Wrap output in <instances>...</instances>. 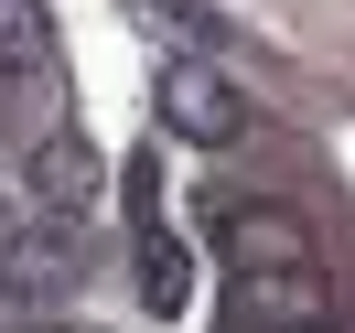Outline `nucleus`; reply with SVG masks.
Segmentation results:
<instances>
[{
  "instance_id": "obj_1",
  "label": "nucleus",
  "mask_w": 355,
  "mask_h": 333,
  "mask_svg": "<svg viewBox=\"0 0 355 333\" xmlns=\"http://www.w3.org/2000/svg\"><path fill=\"white\" fill-rule=\"evenodd\" d=\"M162 129L194 140V151H226V140L248 129V97L226 87L205 54H162Z\"/></svg>"
},
{
  "instance_id": "obj_2",
  "label": "nucleus",
  "mask_w": 355,
  "mask_h": 333,
  "mask_svg": "<svg viewBox=\"0 0 355 333\" xmlns=\"http://www.w3.org/2000/svg\"><path fill=\"white\" fill-rule=\"evenodd\" d=\"M216 247H226V269H302L312 258V226L291 215V204H216Z\"/></svg>"
},
{
  "instance_id": "obj_3",
  "label": "nucleus",
  "mask_w": 355,
  "mask_h": 333,
  "mask_svg": "<svg viewBox=\"0 0 355 333\" xmlns=\"http://www.w3.org/2000/svg\"><path fill=\"white\" fill-rule=\"evenodd\" d=\"M248 333H302V323H334V290H323V258L302 269H248Z\"/></svg>"
},
{
  "instance_id": "obj_4",
  "label": "nucleus",
  "mask_w": 355,
  "mask_h": 333,
  "mask_svg": "<svg viewBox=\"0 0 355 333\" xmlns=\"http://www.w3.org/2000/svg\"><path fill=\"white\" fill-rule=\"evenodd\" d=\"M0 75L22 97H54V22H44V0H0Z\"/></svg>"
},
{
  "instance_id": "obj_5",
  "label": "nucleus",
  "mask_w": 355,
  "mask_h": 333,
  "mask_svg": "<svg viewBox=\"0 0 355 333\" xmlns=\"http://www.w3.org/2000/svg\"><path fill=\"white\" fill-rule=\"evenodd\" d=\"M130 269H140V301H151V312H183V301H194V258H183V237H173L162 215H140Z\"/></svg>"
},
{
  "instance_id": "obj_6",
  "label": "nucleus",
  "mask_w": 355,
  "mask_h": 333,
  "mask_svg": "<svg viewBox=\"0 0 355 333\" xmlns=\"http://www.w3.org/2000/svg\"><path fill=\"white\" fill-rule=\"evenodd\" d=\"M33 183H44L54 215H87L97 204V151L87 140H44V151H33Z\"/></svg>"
},
{
  "instance_id": "obj_7",
  "label": "nucleus",
  "mask_w": 355,
  "mask_h": 333,
  "mask_svg": "<svg viewBox=\"0 0 355 333\" xmlns=\"http://www.w3.org/2000/svg\"><path fill=\"white\" fill-rule=\"evenodd\" d=\"M130 11H151V33H183V44L205 33V0H130Z\"/></svg>"
},
{
  "instance_id": "obj_8",
  "label": "nucleus",
  "mask_w": 355,
  "mask_h": 333,
  "mask_svg": "<svg viewBox=\"0 0 355 333\" xmlns=\"http://www.w3.org/2000/svg\"><path fill=\"white\" fill-rule=\"evenodd\" d=\"M11 247H22V204L0 194V258H11Z\"/></svg>"
},
{
  "instance_id": "obj_9",
  "label": "nucleus",
  "mask_w": 355,
  "mask_h": 333,
  "mask_svg": "<svg viewBox=\"0 0 355 333\" xmlns=\"http://www.w3.org/2000/svg\"><path fill=\"white\" fill-rule=\"evenodd\" d=\"M302 333H323V323H302Z\"/></svg>"
},
{
  "instance_id": "obj_10",
  "label": "nucleus",
  "mask_w": 355,
  "mask_h": 333,
  "mask_svg": "<svg viewBox=\"0 0 355 333\" xmlns=\"http://www.w3.org/2000/svg\"><path fill=\"white\" fill-rule=\"evenodd\" d=\"M54 333H65V323H54Z\"/></svg>"
}]
</instances>
